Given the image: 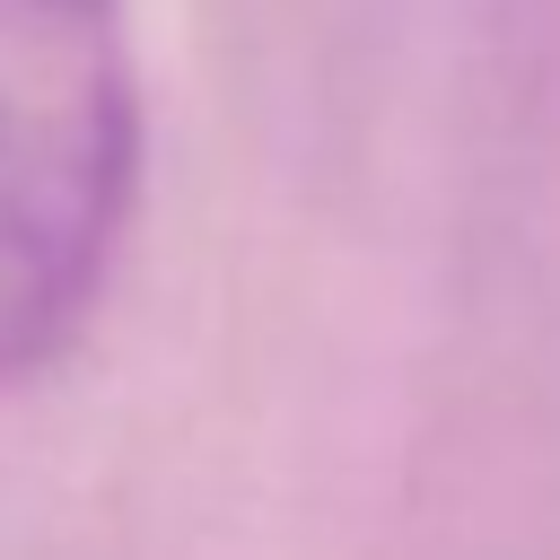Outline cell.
<instances>
[{
    "label": "cell",
    "mask_w": 560,
    "mask_h": 560,
    "mask_svg": "<svg viewBox=\"0 0 560 560\" xmlns=\"http://www.w3.org/2000/svg\"><path fill=\"white\" fill-rule=\"evenodd\" d=\"M140 175L122 0H0V385L88 324Z\"/></svg>",
    "instance_id": "6da1fadb"
}]
</instances>
